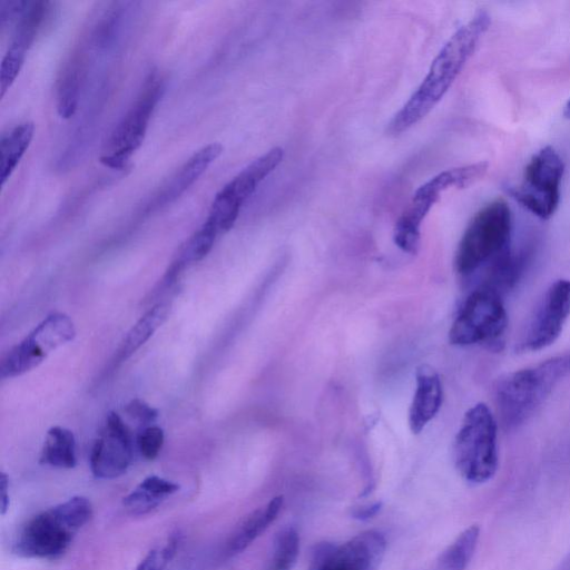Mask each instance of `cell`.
I'll return each instance as SVG.
<instances>
[{
  "label": "cell",
  "instance_id": "obj_1",
  "mask_svg": "<svg viewBox=\"0 0 570 570\" xmlns=\"http://www.w3.org/2000/svg\"><path fill=\"white\" fill-rule=\"evenodd\" d=\"M490 24L489 12L480 9L450 37L433 59L420 86L390 121L389 134L396 136L406 131L440 102L473 55Z\"/></svg>",
  "mask_w": 570,
  "mask_h": 570
},
{
  "label": "cell",
  "instance_id": "obj_2",
  "mask_svg": "<svg viewBox=\"0 0 570 570\" xmlns=\"http://www.w3.org/2000/svg\"><path fill=\"white\" fill-rule=\"evenodd\" d=\"M569 374L570 352L500 377L493 387V401L501 426L510 431L524 424Z\"/></svg>",
  "mask_w": 570,
  "mask_h": 570
},
{
  "label": "cell",
  "instance_id": "obj_3",
  "mask_svg": "<svg viewBox=\"0 0 570 570\" xmlns=\"http://www.w3.org/2000/svg\"><path fill=\"white\" fill-rule=\"evenodd\" d=\"M92 514L88 498L71 497L29 519L17 534L12 550L23 558L58 559L67 552L77 532Z\"/></svg>",
  "mask_w": 570,
  "mask_h": 570
},
{
  "label": "cell",
  "instance_id": "obj_4",
  "mask_svg": "<svg viewBox=\"0 0 570 570\" xmlns=\"http://www.w3.org/2000/svg\"><path fill=\"white\" fill-rule=\"evenodd\" d=\"M453 461L459 474L473 484L484 483L497 473L498 421L485 403L479 402L464 413L453 442Z\"/></svg>",
  "mask_w": 570,
  "mask_h": 570
},
{
  "label": "cell",
  "instance_id": "obj_5",
  "mask_svg": "<svg viewBox=\"0 0 570 570\" xmlns=\"http://www.w3.org/2000/svg\"><path fill=\"white\" fill-rule=\"evenodd\" d=\"M511 210L503 199L483 206L465 228L454 256V268L461 276H470L489 265L510 247Z\"/></svg>",
  "mask_w": 570,
  "mask_h": 570
},
{
  "label": "cell",
  "instance_id": "obj_6",
  "mask_svg": "<svg viewBox=\"0 0 570 570\" xmlns=\"http://www.w3.org/2000/svg\"><path fill=\"white\" fill-rule=\"evenodd\" d=\"M488 168V161L454 167L439 173L421 185L395 223L394 244L404 253L415 254L420 247L421 225L441 194L451 187H469L482 179Z\"/></svg>",
  "mask_w": 570,
  "mask_h": 570
},
{
  "label": "cell",
  "instance_id": "obj_7",
  "mask_svg": "<svg viewBox=\"0 0 570 570\" xmlns=\"http://www.w3.org/2000/svg\"><path fill=\"white\" fill-rule=\"evenodd\" d=\"M508 326L502 296L480 285L466 297L449 331V341L456 346L483 344L501 350Z\"/></svg>",
  "mask_w": 570,
  "mask_h": 570
},
{
  "label": "cell",
  "instance_id": "obj_8",
  "mask_svg": "<svg viewBox=\"0 0 570 570\" xmlns=\"http://www.w3.org/2000/svg\"><path fill=\"white\" fill-rule=\"evenodd\" d=\"M165 91V81L158 70L153 69L127 112L107 138L100 163L111 169H121L141 146L151 115Z\"/></svg>",
  "mask_w": 570,
  "mask_h": 570
},
{
  "label": "cell",
  "instance_id": "obj_9",
  "mask_svg": "<svg viewBox=\"0 0 570 570\" xmlns=\"http://www.w3.org/2000/svg\"><path fill=\"white\" fill-rule=\"evenodd\" d=\"M563 174L562 157L552 146H546L525 166L521 184L508 191L528 212L540 219H549L560 203Z\"/></svg>",
  "mask_w": 570,
  "mask_h": 570
},
{
  "label": "cell",
  "instance_id": "obj_10",
  "mask_svg": "<svg viewBox=\"0 0 570 570\" xmlns=\"http://www.w3.org/2000/svg\"><path fill=\"white\" fill-rule=\"evenodd\" d=\"M283 157L284 149L274 147L248 164L216 194L205 222L212 225L218 234L228 232L235 224L245 202L282 163Z\"/></svg>",
  "mask_w": 570,
  "mask_h": 570
},
{
  "label": "cell",
  "instance_id": "obj_11",
  "mask_svg": "<svg viewBox=\"0 0 570 570\" xmlns=\"http://www.w3.org/2000/svg\"><path fill=\"white\" fill-rule=\"evenodd\" d=\"M75 335L76 328L68 315H48L3 356L0 364L1 377L11 379L33 370L52 351L72 341Z\"/></svg>",
  "mask_w": 570,
  "mask_h": 570
},
{
  "label": "cell",
  "instance_id": "obj_12",
  "mask_svg": "<svg viewBox=\"0 0 570 570\" xmlns=\"http://www.w3.org/2000/svg\"><path fill=\"white\" fill-rule=\"evenodd\" d=\"M385 550L384 535L376 530H367L341 544H316L307 570H377Z\"/></svg>",
  "mask_w": 570,
  "mask_h": 570
},
{
  "label": "cell",
  "instance_id": "obj_13",
  "mask_svg": "<svg viewBox=\"0 0 570 570\" xmlns=\"http://www.w3.org/2000/svg\"><path fill=\"white\" fill-rule=\"evenodd\" d=\"M570 315V279L559 278L544 292L534 315L515 346L519 353L537 352L553 344Z\"/></svg>",
  "mask_w": 570,
  "mask_h": 570
},
{
  "label": "cell",
  "instance_id": "obj_14",
  "mask_svg": "<svg viewBox=\"0 0 570 570\" xmlns=\"http://www.w3.org/2000/svg\"><path fill=\"white\" fill-rule=\"evenodd\" d=\"M132 435L116 412H109L100 436L90 452V470L98 479L110 480L127 472L132 461Z\"/></svg>",
  "mask_w": 570,
  "mask_h": 570
},
{
  "label": "cell",
  "instance_id": "obj_15",
  "mask_svg": "<svg viewBox=\"0 0 570 570\" xmlns=\"http://www.w3.org/2000/svg\"><path fill=\"white\" fill-rule=\"evenodd\" d=\"M51 7L52 3L48 1H29L26 10L19 18L13 39L1 62V98L17 79L27 52L42 28L48 23L52 11Z\"/></svg>",
  "mask_w": 570,
  "mask_h": 570
},
{
  "label": "cell",
  "instance_id": "obj_16",
  "mask_svg": "<svg viewBox=\"0 0 570 570\" xmlns=\"http://www.w3.org/2000/svg\"><path fill=\"white\" fill-rule=\"evenodd\" d=\"M94 50L87 37L82 35L81 39H79L66 58L58 73L56 105L59 116L65 119L73 116L77 110Z\"/></svg>",
  "mask_w": 570,
  "mask_h": 570
},
{
  "label": "cell",
  "instance_id": "obj_17",
  "mask_svg": "<svg viewBox=\"0 0 570 570\" xmlns=\"http://www.w3.org/2000/svg\"><path fill=\"white\" fill-rule=\"evenodd\" d=\"M223 146L212 142L195 151L158 189L146 205V212L161 209L179 198L220 156Z\"/></svg>",
  "mask_w": 570,
  "mask_h": 570
},
{
  "label": "cell",
  "instance_id": "obj_18",
  "mask_svg": "<svg viewBox=\"0 0 570 570\" xmlns=\"http://www.w3.org/2000/svg\"><path fill=\"white\" fill-rule=\"evenodd\" d=\"M443 401L440 375L429 365L417 367L415 391L409 410V425L412 433H420L438 414Z\"/></svg>",
  "mask_w": 570,
  "mask_h": 570
},
{
  "label": "cell",
  "instance_id": "obj_19",
  "mask_svg": "<svg viewBox=\"0 0 570 570\" xmlns=\"http://www.w3.org/2000/svg\"><path fill=\"white\" fill-rule=\"evenodd\" d=\"M530 250L512 252L507 248L487 266V277L480 285L503 295L512 289L522 277L530 261Z\"/></svg>",
  "mask_w": 570,
  "mask_h": 570
},
{
  "label": "cell",
  "instance_id": "obj_20",
  "mask_svg": "<svg viewBox=\"0 0 570 570\" xmlns=\"http://www.w3.org/2000/svg\"><path fill=\"white\" fill-rule=\"evenodd\" d=\"M282 505L283 497L278 495L254 510L230 537L227 554L235 556L246 550L276 520Z\"/></svg>",
  "mask_w": 570,
  "mask_h": 570
},
{
  "label": "cell",
  "instance_id": "obj_21",
  "mask_svg": "<svg viewBox=\"0 0 570 570\" xmlns=\"http://www.w3.org/2000/svg\"><path fill=\"white\" fill-rule=\"evenodd\" d=\"M179 489L180 485L176 482L149 475L122 499V505L132 515H144L155 510Z\"/></svg>",
  "mask_w": 570,
  "mask_h": 570
},
{
  "label": "cell",
  "instance_id": "obj_22",
  "mask_svg": "<svg viewBox=\"0 0 570 570\" xmlns=\"http://www.w3.org/2000/svg\"><path fill=\"white\" fill-rule=\"evenodd\" d=\"M35 135L32 121H23L0 138V180L3 186L29 148Z\"/></svg>",
  "mask_w": 570,
  "mask_h": 570
},
{
  "label": "cell",
  "instance_id": "obj_23",
  "mask_svg": "<svg viewBox=\"0 0 570 570\" xmlns=\"http://www.w3.org/2000/svg\"><path fill=\"white\" fill-rule=\"evenodd\" d=\"M170 308L169 302H159L146 312L124 338L117 354L118 360L128 358L144 345L167 320Z\"/></svg>",
  "mask_w": 570,
  "mask_h": 570
},
{
  "label": "cell",
  "instance_id": "obj_24",
  "mask_svg": "<svg viewBox=\"0 0 570 570\" xmlns=\"http://www.w3.org/2000/svg\"><path fill=\"white\" fill-rule=\"evenodd\" d=\"M40 463L59 469H72L77 464L73 433L62 426L51 428L46 435Z\"/></svg>",
  "mask_w": 570,
  "mask_h": 570
},
{
  "label": "cell",
  "instance_id": "obj_25",
  "mask_svg": "<svg viewBox=\"0 0 570 570\" xmlns=\"http://www.w3.org/2000/svg\"><path fill=\"white\" fill-rule=\"evenodd\" d=\"M480 538V527L472 524L463 530L439 557L441 570H465Z\"/></svg>",
  "mask_w": 570,
  "mask_h": 570
},
{
  "label": "cell",
  "instance_id": "obj_26",
  "mask_svg": "<svg viewBox=\"0 0 570 570\" xmlns=\"http://www.w3.org/2000/svg\"><path fill=\"white\" fill-rule=\"evenodd\" d=\"M299 551V535L293 527L282 529L275 537L266 570H292Z\"/></svg>",
  "mask_w": 570,
  "mask_h": 570
},
{
  "label": "cell",
  "instance_id": "obj_27",
  "mask_svg": "<svg viewBox=\"0 0 570 570\" xmlns=\"http://www.w3.org/2000/svg\"><path fill=\"white\" fill-rule=\"evenodd\" d=\"M179 542L178 533L170 534L161 547L151 549L135 570H165L174 559Z\"/></svg>",
  "mask_w": 570,
  "mask_h": 570
},
{
  "label": "cell",
  "instance_id": "obj_28",
  "mask_svg": "<svg viewBox=\"0 0 570 570\" xmlns=\"http://www.w3.org/2000/svg\"><path fill=\"white\" fill-rule=\"evenodd\" d=\"M164 444V432L159 426L144 428L137 436V446L146 460H154Z\"/></svg>",
  "mask_w": 570,
  "mask_h": 570
},
{
  "label": "cell",
  "instance_id": "obj_29",
  "mask_svg": "<svg viewBox=\"0 0 570 570\" xmlns=\"http://www.w3.org/2000/svg\"><path fill=\"white\" fill-rule=\"evenodd\" d=\"M126 413L137 421L142 429L150 426L158 416V411L140 399L131 400L125 407Z\"/></svg>",
  "mask_w": 570,
  "mask_h": 570
},
{
  "label": "cell",
  "instance_id": "obj_30",
  "mask_svg": "<svg viewBox=\"0 0 570 570\" xmlns=\"http://www.w3.org/2000/svg\"><path fill=\"white\" fill-rule=\"evenodd\" d=\"M29 1L9 0L0 1V24L3 28L7 23L21 17Z\"/></svg>",
  "mask_w": 570,
  "mask_h": 570
},
{
  "label": "cell",
  "instance_id": "obj_31",
  "mask_svg": "<svg viewBox=\"0 0 570 570\" xmlns=\"http://www.w3.org/2000/svg\"><path fill=\"white\" fill-rule=\"evenodd\" d=\"M0 491H1V514L4 515L9 508V479L4 472L0 475Z\"/></svg>",
  "mask_w": 570,
  "mask_h": 570
},
{
  "label": "cell",
  "instance_id": "obj_32",
  "mask_svg": "<svg viewBox=\"0 0 570 570\" xmlns=\"http://www.w3.org/2000/svg\"><path fill=\"white\" fill-rule=\"evenodd\" d=\"M381 508V503H373L366 507L357 508L354 511V517L357 519H367L373 517Z\"/></svg>",
  "mask_w": 570,
  "mask_h": 570
},
{
  "label": "cell",
  "instance_id": "obj_33",
  "mask_svg": "<svg viewBox=\"0 0 570 570\" xmlns=\"http://www.w3.org/2000/svg\"><path fill=\"white\" fill-rule=\"evenodd\" d=\"M564 117L570 119V99L567 101L564 109H563Z\"/></svg>",
  "mask_w": 570,
  "mask_h": 570
}]
</instances>
